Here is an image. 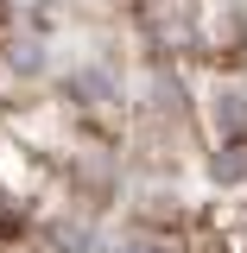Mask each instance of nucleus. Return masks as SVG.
<instances>
[{
    "label": "nucleus",
    "instance_id": "f257e3e1",
    "mask_svg": "<svg viewBox=\"0 0 247 253\" xmlns=\"http://www.w3.org/2000/svg\"><path fill=\"white\" fill-rule=\"evenodd\" d=\"M6 26H13V0H0V38H6Z\"/></svg>",
    "mask_w": 247,
    "mask_h": 253
}]
</instances>
